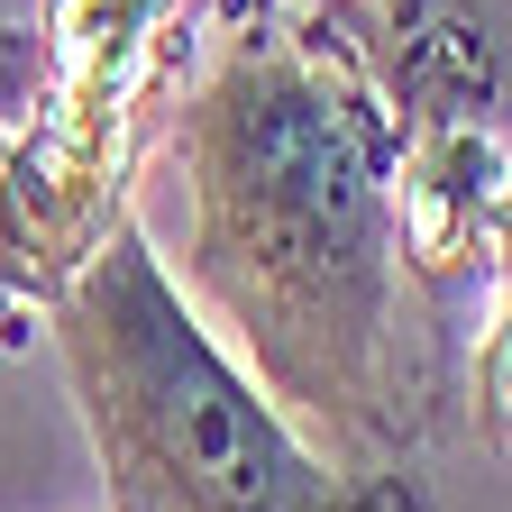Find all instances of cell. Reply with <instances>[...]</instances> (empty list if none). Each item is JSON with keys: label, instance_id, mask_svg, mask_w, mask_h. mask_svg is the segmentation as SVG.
Returning a JSON list of instances; mask_svg holds the SVG:
<instances>
[{"label": "cell", "instance_id": "1", "mask_svg": "<svg viewBox=\"0 0 512 512\" xmlns=\"http://www.w3.org/2000/svg\"><path fill=\"white\" fill-rule=\"evenodd\" d=\"M366 0H238L165 119L183 284L211 339L348 476H403L448 384L403 302V92L375 83Z\"/></svg>", "mask_w": 512, "mask_h": 512}, {"label": "cell", "instance_id": "2", "mask_svg": "<svg viewBox=\"0 0 512 512\" xmlns=\"http://www.w3.org/2000/svg\"><path fill=\"white\" fill-rule=\"evenodd\" d=\"M110 512H421L412 476H348L183 302L138 211L46 302Z\"/></svg>", "mask_w": 512, "mask_h": 512}, {"label": "cell", "instance_id": "3", "mask_svg": "<svg viewBox=\"0 0 512 512\" xmlns=\"http://www.w3.org/2000/svg\"><path fill=\"white\" fill-rule=\"evenodd\" d=\"M192 0H55V74L37 119L0 147V311H46L128 229V174L147 156V101L165 83Z\"/></svg>", "mask_w": 512, "mask_h": 512}, {"label": "cell", "instance_id": "4", "mask_svg": "<svg viewBox=\"0 0 512 512\" xmlns=\"http://www.w3.org/2000/svg\"><path fill=\"white\" fill-rule=\"evenodd\" d=\"M46 74H55V37H46V19H37V28H0V147H10L19 128L37 119Z\"/></svg>", "mask_w": 512, "mask_h": 512}, {"label": "cell", "instance_id": "5", "mask_svg": "<svg viewBox=\"0 0 512 512\" xmlns=\"http://www.w3.org/2000/svg\"><path fill=\"white\" fill-rule=\"evenodd\" d=\"M485 357H476V412L494 439H512V256H503V284H494V311H485Z\"/></svg>", "mask_w": 512, "mask_h": 512}, {"label": "cell", "instance_id": "6", "mask_svg": "<svg viewBox=\"0 0 512 512\" xmlns=\"http://www.w3.org/2000/svg\"><path fill=\"white\" fill-rule=\"evenodd\" d=\"M366 10H375L384 28H394V37H403V28H421V19H430V0H366Z\"/></svg>", "mask_w": 512, "mask_h": 512}, {"label": "cell", "instance_id": "7", "mask_svg": "<svg viewBox=\"0 0 512 512\" xmlns=\"http://www.w3.org/2000/svg\"><path fill=\"white\" fill-rule=\"evenodd\" d=\"M503 256H512V202H503Z\"/></svg>", "mask_w": 512, "mask_h": 512}]
</instances>
